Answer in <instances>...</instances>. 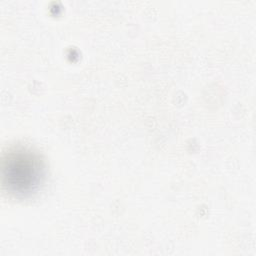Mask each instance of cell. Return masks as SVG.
I'll return each mask as SVG.
<instances>
[{"label": "cell", "instance_id": "obj_1", "mask_svg": "<svg viewBox=\"0 0 256 256\" xmlns=\"http://www.w3.org/2000/svg\"><path fill=\"white\" fill-rule=\"evenodd\" d=\"M44 176L43 160L29 149L15 148L3 157V186L15 196L25 197L35 192L42 184Z\"/></svg>", "mask_w": 256, "mask_h": 256}]
</instances>
